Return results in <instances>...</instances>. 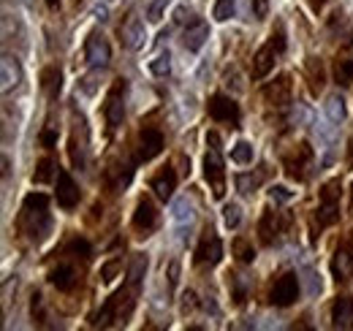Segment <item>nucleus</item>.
I'll list each match as a JSON object with an SVG mask.
<instances>
[{
	"label": "nucleus",
	"instance_id": "nucleus-24",
	"mask_svg": "<svg viewBox=\"0 0 353 331\" xmlns=\"http://www.w3.org/2000/svg\"><path fill=\"white\" fill-rule=\"evenodd\" d=\"M0 77H3V92H8L11 87H17V84L22 82V68H19V63L11 54H3Z\"/></svg>",
	"mask_w": 353,
	"mask_h": 331
},
{
	"label": "nucleus",
	"instance_id": "nucleus-42",
	"mask_svg": "<svg viewBox=\"0 0 353 331\" xmlns=\"http://www.w3.org/2000/svg\"><path fill=\"white\" fill-rule=\"evenodd\" d=\"M120 266H123L120 261H109V263L101 269V280H103V283H112V280H114V274L120 272Z\"/></svg>",
	"mask_w": 353,
	"mask_h": 331
},
{
	"label": "nucleus",
	"instance_id": "nucleus-31",
	"mask_svg": "<svg viewBox=\"0 0 353 331\" xmlns=\"http://www.w3.org/2000/svg\"><path fill=\"white\" fill-rule=\"evenodd\" d=\"M223 223H225V228H239V223H242V207L239 204H225L223 207Z\"/></svg>",
	"mask_w": 353,
	"mask_h": 331
},
{
	"label": "nucleus",
	"instance_id": "nucleus-45",
	"mask_svg": "<svg viewBox=\"0 0 353 331\" xmlns=\"http://www.w3.org/2000/svg\"><path fill=\"white\" fill-rule=\"evenodd\" d=\"M190 17H193V14H190V8H185V6H176V8H174V22H176V25H185V22H193Z\"/></svg>",
	"mask_w": 353,
	"mask_h": 331
},
{
	"label": "nucleus",
	"instance_id": "nucleus-28",
	"mask_svg": "<svg viewBox=\"0 0 353 331\" xmlns=\"http://www.w3.org/2000/svg\"><path fill=\"white\" fill-rule=\"evenodd\" d=\"M150 74L158 77V79H166L172 74V54L169 52H158L152 60H150Z\"/></svg>",
	"mask_w": 353,
	"mask_h": 331
},
{
	"label": "nucleus",
	"instance_id": "nucleus-12",
	"mask_svg": "<svg viewBox=\"0 0 353 331\" xmlns=\"http://www.w3.org/2000/svg\"><path fill=\"white\" fill-rule=\"evenodd\" d=\"M158 228V209L152 207L150 199H141L133 212V231L136 237H150Z\"/></svg>",
	"mask_w": 353,
	"mask_h": 331
},
{
	"label": "nucleus",
	"instance_id": "nucleus-44",
	"mask_svg": "<svg viewBox=\"0 0 353 331\" xmlns=\"http://www.w3.org/2000/svg\"><path fill=\"white\" fill-rule=\"evenodd\" d=\"M196 307H199V299H196L193 290H188V293L182 296V310H185V312H193Z\"/></svg>",
	"mask_w": 353,
	"mask_h": 331
},
{
	"label": "nucleus",
	"instance_id": "nucleus-52",
	"mask_svg": "<svg viewBox=\"0 0 353 331\" xmlns=\"http://www.w3.org/2000/svg\"><path fill=\"white\" fill-rule=\"evenodd\" d=\"M351 209H353V185H351Z\"/></svg>",
	"mask_w": 353,
	"mask_h": 331
},
{
	"label": "nucleus",
	"instance_id": "nucleus-11",
	"mask_svg": "<svg viewBox=\"0 0 353 331\" xmlns=\"http://www.w3.org/2000/svg\"><path fill=\"white\" fill-rule=\"evenodd\" d=\"M85 60L92 68H106L112 63V46L101 33H90L85 43Z\"/></svg>",
	"mask_w": 353,
	"mask_h": 331
},
{
	"label": "nucleus",
	"instance_id": "nucleus-29",
	"mask_svg": "<svg viewBox=\"0 0 353 331\" xmlns=\"http://www.w3.org/2000/svg\"><path fill=\"white\" fill-rule=\"evenodd\" d=\"M253 158H256V150H253L250 141H236V144L231 147V161H234V163L250 166L253 163Z\"/></svg>",
	"mask_w": 353,
	"mask_h": 331
},
{
	"label": "nucleus",
	"instance_id": "nucleus-27",
	"mask_svg": "<svg viewBox=\"0 0 353 331\" xmlns=\"http://www.w3.org/2000/svg\"><path fill=\"white\" fill-rule=\"evenodd\" d=\"M326 120H332L334 125H343L345 123V117H348V112H345V101H343V95H329V101H326Z\"/></svg>",
	"mask_w": 353,
	"mask_h": 331
},
{
	"label": "nucleus",
	"instance_id": "nucleus-46",
	"mask_svg": "<svg viewBox=\"0 0 353 331\" xmlns=\"http://www.w3.org/2000/svg\"><path fill=\"white\" fill-rule=\"evenodd\" d=\"M166 277H169V285H172V288H176V283H179V261H172V263H169Z\"/></svg>",
	"mask_w": 353,
	"mask_h": 331
},
{
	"label": "nucleus",
	"instance_id": "nucleus-35",
	"mask_svg": "<svg viewBox=\"0 0 353 331\" xmlns=\"http://www.w3.org/2000/svg\"><path fill=\"white\" fill-rule=\"evenodd\" d=\"M236 14V0H218L215 3V19L218 22H225Z\"/></svg>",
	"mask_w": 353,
	"mask_h": 331
},
{
	"label": "nucleus",
	"instance_id": "nucleus-34",
	"mask_svg": "<svg viewBox=\"0 0 353 331\" xmlns=\"http://www.w3.org/2000/svg\"><path fill=\"white\" fill-rule=\"evenodd\" d=\"M234 252H236V258H239L242 263H253V261H256V250H253V245H250L248 239H236V242H234Z\"/></svg>",
	"mask_w": 353,
	"mask_h": 331
},
{
	"label": "nucleus",
	"instance_id": "nucleus-19",
	"mask_svg": "<svg viewBox=\"0 0 353 331\" xmlns=\"http://www.w3.org/2000/svg\"><path fill=\"white\" fill-rule=\"evenodd\" d=\"M332 326L334 329H353V299L351 296H337L332 304Z\"/></svg>",
	"mask_w": 353,
	"mask_h": 331
},
{
	"label": "nucleus",
	"instance_id": "nucleus-14",
	"mask_svg": "<svg viewBox=\"0 0 353 331\" xmlns=\"http://www.w3.org/2000/svg\"><path fill=\"white\" fill-rule=\"evenodd\" d=\"M57 204L63 209H74L79 204V199H82V193H79V185L74 182V177L68 174V171H60L57 174Z\"/></svg>",
	"mask_w": 353,
	"mask_h": 331
},
{
	"label": "nucleus",
	"instance_id": "nucleus-26",
	"mask_svg": "<svg viewBox=\"0 0 353 331\" xmlns=\"http://www.w3.org/2000/svg\"><path fill=\"white\" fill-rule=\"evenodd\" d=\"M334 82L343 87L353 84V57L348 52L337 54V60H334Z\"/></svg>",
	"mask_w": 353,
	"mask_h": 331
},
{
	"label": "nucleus",
	"instance_id": "nucleus-3",
	"mask_svg": "<svg viewBox=\"0 0 353 331\" xmlns=\"http://www.w3.org/2000/svg\"><path fill=\"white\" fill-rule=\"evenodd\" d=\"M340 179H329L321 190V204L315 209V220H312V239L318 237L321 228H329L340 220Z\"/></svg>",
	"mask_w": 353,
	"mask_h": 331
},
{
	"label": "nucleus",
	"instance_id": "nucleus-9",
	"mask_svg": "<svg viewBox=\"0 0 353 331\" xmlns=\"http://www.w3.org/2000/svg\"><path fill=\"white\" fill-rule=\"evenodd\" d=\"M163 152V133L158 128H144L139 133V152H136V161L139 163H147L152 158H158Z\"/></svg>",
	"mask_w": 353,
	"mask_h": 331
},
{
	"label": "nucleus",
	"instance_id": "nucleus-40",
	"mask_svg": "<svg viewBox=\"0 0 353 331\" xmlns=\"http://www.w3.org/2000/svg\"><path fill=\"white\" fill-rule=\"evenodd\" d=\"M310 84H312V90H321L323 87V71H321V60H310Z\"/></svg>",
	"mask_w": 353,
	"mask_h": 331
},
{
	"label": "nucleus",
	"instance_id": "nucleus-38",
	"mask_svg": "<svg viewBox=\"0 0 353 331\" xmlns=\"http://www.w3.org/2000/svg\"><path fill=\"white\" fill-rule=\"evenodd\" d=\"M98 79H101V68H95L92 74L82 77V82H79V90H82L85 95H95V90H98Z\"/></svg>",
	"mask_w": 353,
	"mask_h": 331
},
{
	"label": "nucleus",
	"instance_id": "nucleus-25",
	"mask_svg": "<svg viewBox=\"0 0 353 331\" xmlns=\"http://www.w3.org/2000/svg\"><path fill=\"white\" fill-rule=\"evenodd\" d=\"M41 90L46 92V98H52V101L60 95V90H63V74H60L57 66H46L44 71H41Z\"/></svg>",
	"mask_w": 353,
	"mask_h": 331
},
{
	"label": "nucleus",
	"instance_id": "nucleus-10",
	"mask_svg": "<svg viewBox=\"0 0 353 331\" xmlns=\"http://www.w3.org/2000/svg\"><path fill=\"white\" fill-rule=\"evenodd\" d=\"M207 109H210V117L218 120V123L236 125L239 123V117H242L239 103H236L234 98H228V95H212L210 103H207Z\"/></svg>",
	"mask_w": 353,
	"mask_h": 331
},
{
	"label": "nucleus",
	"instance_id": "nucleus-37",
	"mask_svg": "<svg viewBox=\"0 0 353 331\" xmlns=\"http://www.w3.org/2000/svg\"><path fill=\"white\" fill-rule=\"evenodd\" d=\"M166 8H169V0H152V3L147 6V19H150V22H161L163 14H166Z\"/></svg>",
	"mask_w": 353,
	"mask_h": 331
},
{
	"label": "nucleus",
	"instance_id": "nucleus-20",
	"mask_svg": "<svg viewBox=\"0 0 353 331\" xmlns=\"http://www.w3.org/2000/svg\"><path fill=\"white\" fill-rule=\"evenodd\" d=\"M283 217L277 214V212H272V209H266L264 217H261V223H259V234H261V242L264 245H274L277 242V237L283 234Z\"/></svg>",
	"mask_w": 353,
	"mask_h": 331
},
{
	"label": "nucleus",
	"instance_id": "nucleus-2",
	"mask_svg": "<svg viewBox=\"0 0 353 331\" xmlns=\"http://www.w3.org/2000/svg\"><path fill=\"white\" fill-rule=\"evenodd\" d=\"M139 290L136 285L131 283H125L123 288L117 290V293H112L106 301H103V307L98 310V315H95V326H125L128 323V318L133 315V307H136V296H139Z\"/></svg>",
	"mask_w": 353,
	"mask_h": 331
},
{
	"label": "nucleus",
	"instance_id": "nucleus-32",
	"mask_svg": "<svg viewBox=\"0 0 353 331\" xmlns=\"http://www.w3.org/2000/svg\"><path fill=\"white\" fill-rule=\"evenodd\" d=\"M261 177L259 174H236V190L239 193H256Z\"/></svg>",
	"mask_w": 353,
	"mask_h": 331
},
{
	"label": "nucleus",
	"instance_id": "nucleus-15",
	"mask_svg": "<svg viewBox=\"0 0 353 331\" xmlns=\"http://www.w3.org/2000/svg\"><path fill=\"white\" fill-rule=\"evenodd\" d=\"M172 220H174L176 231H179V239H188L193 223H196V212H193V204L188 199H176L174 207H172Z\"/></svg>",
	"mask_w": 353,
	"mask_h": 331
},
{
	"label": "nucleus",
	"instance_id": "nucleus-47",
	"mask_svg": "<svg viewBox=\"0 0 353 331\" xmlns=\"http://www.w3.org/2000/svg\"><path fill=\"white\" fill-rule=\"evenodd\" d=\"M266 14H269V0H253V17L264 19Z\"/></svg>",
	"mask_w": 353,
	"mask_h": 331
},
{
	"label": "nucleus",
	"instance_id": "nucleus-18",
	"mask_svg": "<svg viewBox=\"0 0 353 331\" xmlns=\"http://www.w3.org/2000/svg\"><path fill=\"white\" fill-rule=\"evenodd\" d=\"M264 101L269 106H285L291 101V77H277L264 87Z\"/></svg>",
	"mask_w": 353,
	"mask_h": 331
},
{
	"label": "nucleus",
	"instance_id": "nucleus-41",
	"mask_svg": "<svg viewBox=\"0 0 353 331\" xmlns=\"http://www.w3.org/2000/svg\"><path fill=\"white\" fill-rule=\"evenodd\" d=\"M30 312L39 323H46V312H44V296L41 293H33V301H30Z\"/></svg>",
	"mask_w": 353,
	"mask_h": 331
},
{
	"label": "nucleus",
	"instance_id": "nucleus-49",
	"mask_svg": "<svg viewBox=\"0 0 353 331\" xmlns=\"http://www.w3.org/2000/svg\"><path fill=\"white\" fill-rule=\"evenodd\" d=\"M92 17L101 19V22H106V19H109V8H106V6H95V8H92Z\"/></svg>",
	"mask_w": 353,
	"mask_h": 331
},
{
	"label": "nucleus",
	"instance_id": "nucleus-43",
	"mask_svg": "<svg viewBox=\"0 0 353 331\" xmlns=\"http://www.w3.org/2000/svg\"><path fill=\"white\" fill-rule=\"evenodd\" d=\"M68 252H77V258L82 255V258L88 261V258H90V245L85 242V239H74V242L68 245Z\"/></svg>",
	"mask_w": 353,
	"mask_h": 331
},
{
	"label": "nucleus",
	"instance_id": "nucleus-17",
	"mask_svg": "<svg viewBox=\"0 0 353 331\" xmlns=\"http://www.w3.org/2000/svg\"><path fill=\"white\" fill-rule=\"evenodd\" d=\"M150 185H152V190H155V196H158L161 201H169L176 190V171L172 166H163V168L152 177Z\"/></svg>",
	"mask_w": 353,
	"mask_h": 331
},
{
	"label": "nucleus",
	"instance_id": "nucleus-16",
	"mask_svg": "<svg viewBox=\"0 0 353 331\" xmlns=\"http://www.w3.org/2000/svg\"><path fill=\"white\" fill-rule=\"evenodd\" d=\"M207 39H210V25H207L204 19L188 22V28H185V33H182V43H185L188 52H199V49L207 43Z\"/></svg>",
	"mask_w": 353,
	"mask_h": 331
},
{
	"label": "nucleus",
	"instance_id": "nucleus-7",
	"mask_svg": "<svg viewBox=\"0 0 353 331\" xmlns=\"http://www.w3.org/2000/svg\"><path fill=\"white\" fill-rule=\"evenodd\" d=\"M283 168H285V174H288L291 179H296V182H305V179H307L310 168H312V147H310L307 141L296 144L294 152H288V155L283 158Z\"/></svg>",
	"mask_w": 353,
	"mask_h": 331
},
{
	"label": "nucleus",
	"instance_id": "nucleus-51",
	"mask_svg": "<svg viewBox=\"0 0 353 331\" xmlns=\"http://www.w3.org/2000/svg\"><path fill=\"white\" fill-rule=\"evenodd\" d=\"M323 3H326V0H312V8H321Z\"/></svg>",
	"mask_w": 353,
	"mask_h": 331
},
{
	"label": "nucleus",
	"instance_id": "nucleus-48",
	"mask_svg": "<svg viewBox=\"0 0 353 331\" xmlns=\"http://www.w3.org/2000/svg\"><path fill=\"white\" fill-rule=\"evenodd\" d=\"M54 141H57V130L49 125L44 133H41V144H44V147H54Z\"/></svg>",
	"mask_w": 353,
	"mask_h": 331
},
{
	"label": "nucleus",
	"instance_id": "nucleus-23",
	"mask_svg": "<svg viewBox=\"0 0 353 331\" xmlns=\"http://www.w3.org/2000/svg\"><path fill=\"white\" fill-rule=\"evenodd\" d=\"M332 274L337 283H345L351 280L353 274V250L351 248H340L332 258Z\"/></svg>",
	"mask_w": 353,
	"mask_h": 331
},
{
	"label": "nucleus",
	"instance_id": "nucleus-13",
	"mask_svg": "<svg viewBox=\"0 0 353 331\" xmlns=\"http://www.w3.org/2000/svg\"><path fill=\"white\" fill-rule=\"evenodd\" d=\"M221 258H223L221 237H218L212 228H207L204 237H201V242H199V248H196V263H210V266H215Z\"/></svg>",
	"mask_w": 353,
	"mask_h": 331
},
{
	"label": "nucleus",
	"instance_id": "nucleus-39",
	"mask_svg": "<svg viewBox=\"0 0 353 331\" xmlns=\"http://www.w3.org/2000/svg\"><path fill=\"white\" fill-rule=\"evenodd\" d=\"M269 199L277 201V204H285V201L294 199V190H288L285 185H272V188H269Z\"/></svg>",
	"mask_w": 353,
	"mask_h": 331
},
{
	"label": "nucleus",
	"instance_id": "nucleus-21",
	"mask_svg": "<svg viewBox=\"0 0 353 331\" xmlns=\"http://www.w3.org/2000/svg\"><path fill=\"white\" fill-rule=\"evenodd\" d=\"M77 280L79 277H77V269L71 263H57L52 269V274H49V283L57 290H63V293H71V290L77 288Z\"/></svg>",
	"mask_w": 353,
	"mask_h": 331
},
{
	"label": "nucleus",
	"instance_id": "nucleus-5",
	"mask_svg": "<svg viewBox=\"0 0 353 331\" xmlns=\"http://www.w3.org/2000/svg\"><path fill=\"white\" fill-rule=\"evenodd\" d=\"M283 52H285V33H283V28H277V33H272L269 41L253 54V79H264Z\"/></svg>",
	"mask_w": 353,
	"mask_h": 331
},
{
	"label": "nucleus",
	"instance_id": "nucleus-36",
	"mask_svg": "<svg viewBox=\"0 0 353 331\" xmlns=\"http://www.w3.org/2000/svg\"><path fill=\"white\" fill-rule=\"evenodd\" d=\"M228 277H231V288H234V301L242 304L248 296V280L242 274H228Z\"/></svg>",
	"mask_w": 353,
	"mask_h": 331
},
{
	"label": "nucleus",
	"instance_id": "nucleus-22",
	"mask_svg": "<svg viewBox=\"0 0 353 331\" xmlns=\"http://www.w3.org/2000/svg\"><path fill=\"white\" fill-rule=\"evenodd\" d=\"M147 41V30H144V22L139 19V17H131L128 19V25L123 28V43H125V49H131V52H139L141 46Z\"/></svg>",
	"mask_w": 353,
	"mask_h": 331
},
{
	"label": "nucleus",
	"instance_id": "nucleus-1",
	"mask_svg": "<svg viewBox=\"0 0 353 331\" xmlns=\"http://www.w3.org/2000/svg\"><path fill=\"white\" fill-rule=\"evenodd\" d=\"M19 228L28 234L30 242H44L52 231V214H49V199L44 193H30L22 201L19 212Z\"/></svg>",
	"mask_w": 353,
	"mask_h": 331
},
{
	"label": "nucleus",
	"instance_id": "nucleus-30",
	"mask_svg": "<svg viewBox=\"0 0 353 331\" xmlns=\"http://www.w3.org/2000/svg\"><path fill=\"white\" fill-rule=\"evenodd\" d=\"M54 168H57V163H54L52 158H41L39 166H36V171H33V182H36V185H46V182L52 179Z\"/></svg>",
	"mask_w": 353,
	"mask_h": 331
},
{
	"label": "nucleus",
	"instance_id": "nucleus-6",
	"mask_svg": "<svg viewBox=\"0 0 353 331\" xmlns=\"http://www.w3.org/2000/svg\"><path fill=\"white\" fill-rule=\"evenodd\" d=\"M103 114H106V125L112 133L123 125V120H125V79H117L112 84L106 103H103Z\"/></svg>",
	"mask_w": 353,
	"mask_h": 331
},
{
	"label": "nucleus",
	"instance_id": "nucleus-4",
	"mask_svg": "<svg viewBox=\"0 0 353 331\" xmlns=\"http://www.w3.org/2000/svg\"><path fill=\"white\" fill-rule=\"evenodd\" d=\"M207 155H204V179L212 188V196L223 199L225 196V166L221 158V136L207 133Z\"/></svg>",
	"mask_w": 353,
	"mask_h": 331
},
{
	"label": "nucleus",
	"instance_id": "nucleus-8",
	"mask_svg": "<svg viewBox=\"0 0 353 331\" xmlns=\"http://www.w3.org/2000/svg\"><path fill=\"white\" fill-rule=\"evenodd\" d=\"M299 299V274L296 272H285L274 280V285L269 290V301L274 307H291Z\"/></svg>",
	"mask_w": 353,
	"mask_h": 331
},
{
	"label": "nucleus",
	"instance_id": "nucleus-33",
	"mask_svg": "<svg viewBox=\"0 0 353 331\" xmlns=\"http://www.w3.org/2000/svg\"><path fill=\"white\" fill-rule=\"evenodd\" d=\"M71 161H74V168L85 171V166H88V158H85V144H79L77 133L71 136Z\"/></svg>",
	"mask_w": 353,
	"mask_h": 331
},
{
	"label": "nucleus",
	"instance_id": "nucleus-50",
	"mask_svg": "<svg viewBox=\"0 0 353 331\" xmlns=\"http://www.w3.org/2000/svg\"><path fill=\"white\" fill-rule=\"evenodd\" d=\"M46 6H49V8H57V6H60V0H46Z\"/></svg>",
	"mask_w": 353,
	"mask_h": 331
}]
</instances>
